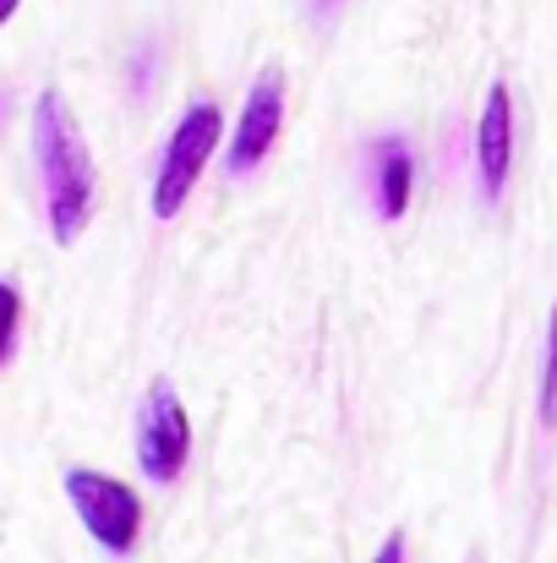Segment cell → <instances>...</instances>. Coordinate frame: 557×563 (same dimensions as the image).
<instances>
[{
    "mask_svg": "<svg viewBox=\"0 0 557 563\" xmlns=\"http://www.w3.org/2000/svg\"><path fill=\"white\" fill-rule=\"evenodd\" d=\"M219 132H224V115H219L213 99H197L181 121H176V132H170V143H165V159H159V176H154V213H159V219H176L186 208V197L197 187L202 165H208L213 148H219Z\"/></svg>",
    "mask_w": 557,
    "mask_h": 563,
    "instance_id": "obj_2",
    "label": "cell"
},
{
    "mask_svg": "<svg viewBox=\"0 0 557 563\" xmlns=\"http://www.w3.org/2000/svg\"><path fill=\"white\" fill-rule=\"evenodd\" d=\"M16 329H22V296L0 279V367H5L11 351H16Z\"/></svg>",
    "mask_w": 557,
    "mask_h": 563,
    "instance_id": "obj_9",
    "label": "cell"
},
{
    "mask_svg": "<svg viewBox=\"0 0 557 563\" xmlns=\"http://www.w3.org/2000/svg\"><path fill=\"white\" fill-rule=\"evenodd\" d=\"M371 563H404V537L393 531V537H388V542L377 548V559H371Z\"/></svg>",
    "mask_w": 557,
    "mask_h": 563,
    "instance_id": "obj_10",
    "label": "cell"
},
{
    "mask_svg": "<svg viewBox=\"0 0 557 563\" xmlns=\"http://www.w3.org/2000/svg\"><path fill=\"white\" fill-rule=\"evenodd\" d=\"M542 427H557V307L547 323V362H542Z\"/></svg>",
    "mask_w": 557,
    "mask_h": 563,
    "instance_id": "obj_8",
    "label": "cell"
},
{
    "mask_svg": "<svg viewBox=\"0 0 557 563\" xmlns=\"http://www.w3.org/2000/svg\"><path fill=\"white\" fill-rule=\"evenodd\" d=\"M66 498L82 520V531L104 548V553H132L137 531H143V498L104 476V471H66Z\"/></svg>",
    "mask_w": 557,
    "mask_h": 563,
    "instance_id": "obj_3",
    "label": "cell"
},
{
    "mask_svg": "<svg viewBox=\"0 0 557 563\" xmlns=\"http://www.w3.org/2000/svg\"><path fill=\"white\" fill-rule=\"evenodd\" d=\"M312 5H318V11H328V5H334V0H312Z\"/></svg>",
    "mask_w": 557,
    "mask_h": 563,
    "instance_id": "obj_12",
    "label": "cell"
},
{
    "mask_svg": "<svg viewBox=\"0 0 557 563\" xmlns=\"http://www.w3.org/2000/svg\"><path fill=\"white\" fill-rule=\"evenodd\" d=\"M279 126H285V71L268 66V71L252 82V93H246V110H241V121H235L224 170H230V176H252V170L268 159Z\"/></svg>",
    "mask_w": 557,
    "mask_h": 563,
    "instance_id": "obj_5",
    "label": "cell"
},
{
    "mask_svg": "<svg viewBox=\"0 0 557 563\" xmlns=\"http://www.w3.org/2000/svg\"><path fill=\"white\" fill-rule=\"evenodd\" d=\"M367 181H371V208H377V219H404L410 187H415V154H410L404 137H382V143H371Z\"/></svg>",
    "mask_w": 557,
    "mask_h": 563,
    "instance_id": "obj_7",
    "label": "cell"
},
{
    "mask_svg": "<svg viewBox=\"0 0 557 563\" xmlns=\"http://www.w3.org/2000/svg\"><path fill=\"white\" fill-rule=\"evenodd\" d=\"M33 165H38V187H44L49 235L60 246H71L82 235V224L93 219L99 170H93V154L82 143V126H77L71 104L55 88H44L38 104H33Z\"/></svg>",
    "mask_w": 557,
    "mask_h": 563,
    "instance_id": "obj_1",
    "label": "cell"
},
{
    "mask_svg": "<svg viewBox=\"0 0 557 563\" xmlns=\"http://www.w3.org/2000/svg\"><path fill=\"white\" fill-rule=\"evenodd\" d=\"M16 5H22V0H0V27L11 22V11H16Z\"/></svg>",
    "mask_w": 557,
    "mask_h": 563,
    "instance_id": "obj_11",
    "label": "cell"
},
{
    "mask_svg": "<svg viewBox=\"0 0 557 563\" xmlns=\"http://www.w3.org/2000/svg\"><path fill=\"white\" fill-rule=\"evenodd\" d=\"M476 170H481V191L503 197L509 170H514V93L503 82H492L487 110L476 121Z\"/></svg>",
    "mask_w": 557,
    "mask_h": 563,
    "instance_id": "obj_6",
    "label": "cell"
},
{
    "mask_svg": "<svg viewBox=\"0 0 557 563\" xmlns=\"http://www.w3.org/2000/svg\"><path fill=\"white\" fill-rule=\"evenodd\" d=\"M186 454H191V421H186L181 394L170 377H154L137 405V465L148 482L170 487L186 471Z\"/></svg>",
    "mask_w": 557,
    "mask_h": 563,
    "instance_id": "obj_4",
    "label": "cell"
}]
</instances>
